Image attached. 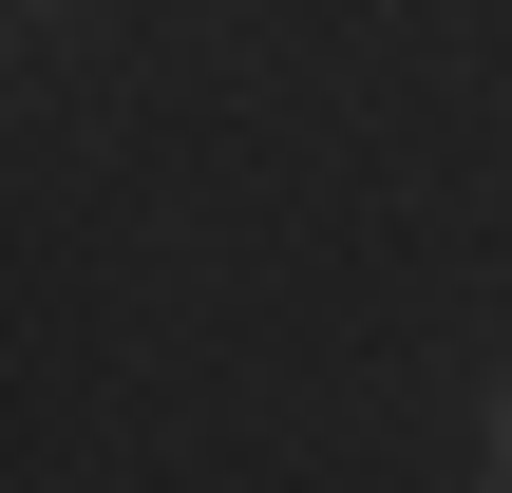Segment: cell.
<instances>
[{"mask_svg": "<svg viewBox=\"0 0 512 493\" xmlns=\"http://www.w3.org/2000/svg\"><path fill=\"white\" fill-rule=\"evenodd\" d=\"M475 456H494V493H512V380H494V437H475Z\"/></svg>", "mask_w": 512, "mask_h": 493, "instance_id": "cell-1", "label": "cell"}, {"mask_svg": "<svg viewBox=\"0 0 512 493\" xmlns=\"http://www.w3.org/2000/svg\"><path fill=\"white\" fill-rule=\"evenodd\" d=\"M38 19H57V0H38Z\"/></svg>", "mask_w": 512, "mask_h": 493, "instance_id": "cell-2", "label": "cell"}]
</instances>
